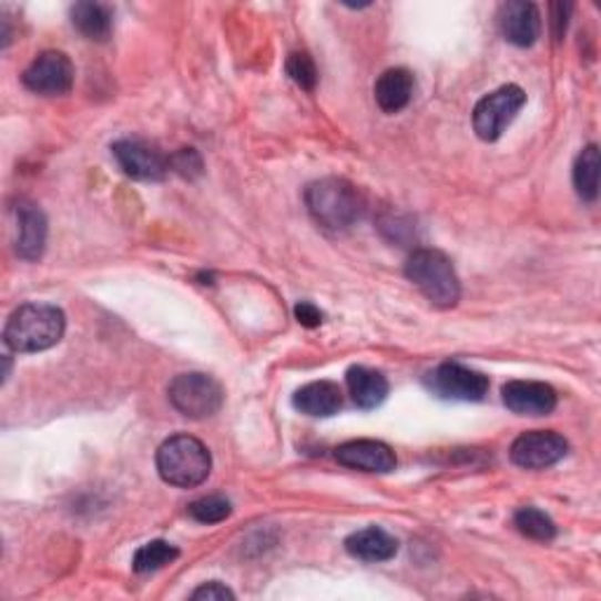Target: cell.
I'll return each mask as SVG.
<instances>
[{
  "label": "cell",
  "mask_w": 601,
  "mask_h": 601,
  "mask_svg": "<svg viewBox=\"0 0 601 601\" xmlns=\"http://www.w3.org/2000/svg\"><path fill=\"white\" fill-rule=\"evenodd\" d=\"M569 454L567 439L554 430H531L519 435L510 449L512 464L524 470H546Z\"/></svg>",
  "instance_id": "ba28073f"
},
{
  "label": "cell",
  "mask_w": 601,
  "mask_h": 601,
  "mask_svg": "<svg viewBox=\"0 0 601 601\" xmlns=\"http://www.w3.org/2000/svg\"><path fill=\"white\" fill-rule=\"evenodd\" d=\"M71 22L88 40H96V43H104L113 31L111 10L99 3H75L71 8Z\"/></svg>",
  "instance_id": "d6986e66"
},
{
  "label": "cell",
  "mask_w": 601,
  "mask_h": 601,
  "mask_svg": "<svg viewBox=\"0 0 601 601\" xmlns=\"http://www.w3.org/2000/svg\"><path fill=\"white\" fill-rule=\"evenodd\" d=\"M120 170L136 182H163L170 172V157L144 139H120L111 146Z\"/></svg>",
  "instance_id": "30bf717a"
},
{
  "label": "cell",
  "mask_w": 601,
  "mask_h": 601,
  "mask_svg": "<svg viewBox=\"0 0 601 601\" xmlns=\"http://www.w3.org/2000/svg\"><path fill=\"white\" fill-rule=\"evenodd\" d=\"M170 403L172 407L184 414L186 418L193 420H203L214 416L218 409L224 407V388L218 384L216 378L207 376V374H179L170 388Z\"/></svg>",
  "instance_id": "5b68a950"
},
{
  "label": "cell",
  "mask_w": 601,
  "mask_h": 601,
  "mask_svg": "<svg viewBox=\"0 0 601 601\" xmlns=\"http://www.w3.org/2000/svg\"><path fill=\"white\" fill-rule=\"evenodd\" d=\"M346 384L348 393L353 397V403L359 409H376L386 403L388 397V378L369 367H350L346 374Z\"/></svg>",
  "instance_id": "2e32d148"
},
{
  "label": "cell",
  "mask_w": 601,
  "mask_h": 601,
  "mask_svg": "<svg viewBox=\"0 0 601 601\" xmlns=\"http://www.w3.org/2000/svg\"><path fill=\"white\" fill-rule=\"evenodd\" d=\"M397 538L380 527L355 531L346 538L348 554L363 559V562H388L397 554Z\"/></svg>",
  "instance_id": "ac0fdd59"
},
{
  "label": "cell",
  "mask_w": 601,
  "mask_h": 601,
  "mask_svg": "<svg viewBox=\"0 0 601 601\" xmlns=\"http://www.w3.org/2000/svg\"><path fill=\"white\" fill-rule=\"evenodd\" d=\"M191 599H205V601H224V599H235V594L224 585L218 583V580H212V583L200 585Z\"/></svg>",
  "instance_id": "484cf974"
},
{
  "label": "cell",
  "mask_w": 601,
  "mask_h": 601,
  "mask_svg": "<svg viewBox=\"0 0 601 601\" xmlns=\"http://www.w3.org/2000/svg\"><path fill=\"white\" fill-rule=\"evenodd\" d=\"M174 559H179V550L174 546L165 543V540H151V543L142 546L134 552L132 569L136 573H153L172 564Z\"/></svg>",
  "instance_id": "44dd1931"
},
{
  "label": "cell",
  "mask_w": 601,
  "mask_h": 601,
  "mask_svg": "<svg viewBox=\"0 0 601 601\" xmlns=\"http://www.w3.org/2000/svg\"><path fill=\"white\" fill-rule=\"evenodd\" d=\"M73 64L71 59L64 52H43L38 54L29 69L24 71L22 80L24 88L31 90L33 94H43V96H62L71 92L73 88Z\"/></svg>",
  "instance_id": "9c48e42d"
},
{
  "label": "cell",
  "mask_w": 601,
  "mask_h": 601,
  "mask_svg": "<svg viewBox=\"0 0 601 601\" xmlns=\"http://www.w3.org/2000/svg\"><path fill=\"white\" fill-rule=\"evenodd\" d=\"M503 405L519 416H548L557 407V393L540 380H510L503 386Z\"/></svg>",
  "instance_id": "4fadbf2b"
},
{
  "label": "cell",
  "mask_w": 601,
  "mask_h": 601,
  "mask_svg": "<svg viewBox=\"0 0 601 601\" xmlns=\"http://www.w3.org/2000/svg\"><path fill=\"white\" fill-rule=\"evenodd\" d=\"M294 315L298 319V325H304L308 329H315V327L323 325V313H319V308H315L310 300H300V304H296Z\"/></svg>",
  "instance_id": "4316f807"
},
{
  "label": "cell",
  "mask_w": 601,
  "mask_h": 601,
  "mask_svg": "<svg viewBox=\"0 0 601 601\" xmlns=\"http://www.w3.org/2000/svg\"><path fill=\"white\" fill-rule=\"evenodd\" d=\"M573 186L580 200L594 203L599 195V149L597 144L585 146L575 157L573 165Z\"/></svg>",
  "instance_id": "ffe728a7"
},
{
  "label": "cell",
  "mask_w": 601,
  "mask_h": 601,
  "mask_svg": "<svg viewBox=\"0 0 601 601\" xmlns=\"http://www.w3.org/2000/svg\"><path fill=\"white\" fill-rule=\"evenodd\" d=\"M294 407L315 418H327L344 407V393L332 380H313L294 393Z\"/></svg>",
  "instance_id": "9a60e30c"
},
{
  "label": "cell",
  "mask_w": 601,
  "mask_h": 601,
  "mask_svg": "<svg viewBox=\"0 0 601 601\" xmlns=\"http://www.w3.org/2000/svg\"><path fill=\"white\" fill-rule=\"evenodd\" d=\"M334 456L340 466L363 472L386 475L397 468L395 451L378 439H353V442L340 445Z\"/></svg>",
  "instance_id": "8fae6325"
},
{
  "label": "cell",
  "mask_w": 601,
  "mask_h": 601,
  "mask_svg": "<svg viewBox=\"0 0 601 601\" xmlns=\"http://www.w3.org/2000/svg\"><path fill=\"white\" fill-rule=\"evenodd\" d=\"M428 380L439 397L454 403H482L489 393V376L458 363L439 365Z\"/></svg>",
  "instance_id": "52a82bcc"
},
{
  "label": "cell",
  "mask_w": 601,
  "mask_h": 601,
  "mask_svg": "<svg viewBox=\"0 0 601 601\" xmlns=\"http://www.w3.org/2000/svg\"><path fill=\"white\" fill-rule=\"evenodd\" d=\"M231 512H233L231 503L222 496L200 498L189 506V515L200 524H218V522H224V519H228Z\"/></svg>",
  "instance_id": "603a6c76"
},
{
  "label": "cell",
  "mask_w": 601,
  "mask_h": 601,
  "mask_svg": "<svg viewBox=\"0 0 601 601\" xmlns=\"http://www.w3.org/2000/svg\"><path fill=\"white\" fill-rule=\"evenodd\" d=\"M405 275L437 308H454L460 300V279L445 252L416 249L407 258Z\"/></svg>",
  "instance_id": "277c9868"
},
{
  "label": "cell",
  "mask_w": 601,
  "mask_h": 601,
  "mask_svg": "<svg viewBox=\"0 0 601 601\" xmlns=\"http://www.w3.org/2000/svg\"><path fill=\"white\" fill-rule=\"evenodd\" d=\"M306 207L315 222L334 233L348 231L357 222H363L367 212V200L346 179L327 176L313 182L306 189Z\"/></svg>",
  "instance_id": "6da1fadb"
},
{
  "label": "cell",
  "mask_w": 601,
  "mask_h": 601,
  "mask_svg": "<svg viewBox=\"0 0 601 601\" xmlns=\"http://www.w3.org/2000/svg\"><path fill=\"white\" fill-rule=\"evenodd\" d=\"M287 75L300 90L313 92L317 85V67L313 57L306 52H292L287 59Z\"/></svg>",
  "instance_id": "cb8c5ba5"
},
{
  "label": "cell",
  "mask_w": 601,
  "mask_h": 601,
  "mask_svg": "<svg viewBox=\"0 0 601 601\" xmlns=\"http://www.w3.org/2000/svg\"><path fill=\"white\" fill-rule=\"evenodd\" d=\"M515 527L517 531L531 538V540H540V543H550V540L557 536V527L552 519L538 508H519L515 512Z\"/></svg>",
  "instance_id": "7402d4cb"
},
{
  "label": "cell",
  "mask_w": 601,
  "mask_h": 601,
  "mask_svg": "<svg viewBox=\"0 0 601 601\" xmlns=\"http://www.w3.org/2000/svg\"><path fill=\"white\" fill-rule=\"evenodd\" d=\"M527 94L519 85H503L479 99L472 111V128L482 142H496L506 128L524 109Z\"/></svg>",
  "instance_id": "8992f818"
},
{
  "label": "cell",
  "mask_w": 601,
  "mask_h": 601,
  "mask_svg": "<svg viewBox=\"0 0 601 601\" xmlns=\"http://www.w3.org/2000/svg\"><path fill=\"white\" fill-rule=\"evenodd\" d=\"M17 254L24 262H38L48 243V218L38 205L29 200H19L17 207Z\"/></svg>",
  "instance_id": "5bb4252c"
},
{
  "label": "cell",
  "mask_w": 601,
  "mask_h": 601,
  "mask_svg": "<svg viewBox=\"0 0 601 601\" xmlns=\"http://www.w3.org/2000/svg\"><path fill=\"white\" fill-rule=\"evenodd\" d=\"M376 104L384 113H399L414 96V75L407 69H388L374 85Z\"/></svg>",
  "instance_id": "e0dca14e"
},
{
  "label": "cell",
  "mask_w": 601,
  "mask_h": 601,
  "mask_svg": "<svg viewBox=\"0 0 601 601\" xmlns=\"http://www.w3.org/2000/svg\"><path fill=\"white\" fill-rule=\"evenodd\" d=\"M552 10V35L554 40H562L564 33H567V24H569V12H571V6L567 3H554L550 6Z\"/></svg>",
  "instance_id": "83f0119b"
},
{
  "label": "cell",
  "mask_w": 601,
  "mask_h": 601,
  "mask_svg": "<svg viewBox=\"0 0 601 601\" xmlns=\"http://www.w3.org/2000/svg\"><path fill=\"white\" fill-rule=\"evenodd\" d=\"M170 167H174V172H179L182 176L193 179L203 172V160H200V155L193 149H182L170 157Z\"/></svg>",
  "instance_id": "d4e9b609"
},
{
  "label": "cell",
  "mask_w": 601,
  "mask_h": 601,
  "mask_svg": "<svg viewBox=\"0 0 601 601\" xmlns=\"http://www.w3.org/2000/svg\"><path fill=\"white\" fill-rule=\"evenodd\" d=\"M67 317L50 304L19 306L6 325V346L14 353H43L62 340Z\"/></svg>",
  "instance_id": "7a4b0ae2"
},
{
  "label": "cell",
  "mask_w": 601,
  "mask_h": 601,
  "mask_svg": "<svg viewBox=\"0 0 601 601\" xmlns=\"http://www.w3.org/2000/svg\"><path fill=\"white\" fill-rule=\"evenodd\" d=\"M498 27L508 43L531 48L540 35V12L527 0H510L498 8Z\"/></svg>",
  "instance_id": "7c38bea8"
},
{
  "label": "cell",
  "mask_w": 601,
  "mask_h": 601,
  "mask_svg": "<svg viewBox=\"0 0 601 601\" xmlns=\"http://www.w3.org/2000/svg\"><path fill=\"white\" fill-rule=\"evenodd\" d=\"M155 466L167 485L193 489L207 482L212 472L210 449L191 435H174L157 449Z\"/></svg>",
  "instance_id": "3957f363"
}]
</instances>
